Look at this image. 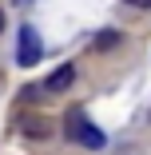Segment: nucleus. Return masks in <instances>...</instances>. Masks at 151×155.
Wrapping results in <instances>:
<instances>
[{"label":"nucleus","mask_w":151,"mask_h":155,"mask_svg":"<svg viewBox=\"0 0 151 155\" xmlns=\"http://www.w3.org/2000/svg\"><path fill=\"white\" fill-rule=\"evenodd\" d=\"M147 119H151V111H147Z\"/></svg>","instance_id":"9d476101"},{"label":"nucleus","mask_w":151,"mask_h":155,"mask_svg":"<svg viewBox=\"0 0 151 155\" xmlns=\"http://www.w3.org/2000/svg\"><path fill=\"white\" fill-rule=\"evenodd\" d=\"M80 127H84V111H80V107H72V111L64 115V131H68V139H76V135H80Z\"/></svg>","instance_id":"39448f33"},{"label":"nucleus","mask_w":151,"mask_h":155,"mask_svg":"<svg viewBox=\"0 0 151 155\" xmlns=\"http://www.w3.org/2000/svg\"><path fill=\"white\" fill-rule=\"evenodd\" d=\"M40 32L36 28H20V44H16V64L20 68H32V64H40Z\"/></svg>","instance_id":"f257e3e1"},{"label":"nucleus","mask_w":151,"mask_h":155,"mask_svg":"<svg viewBox=\"0 0 151 155\" xmlns=\"http://www.w3.org/2000/svg\"><path fill=\"white\" fill-rule=\"evenodd\" d=\"M20 131H24L28 139H48V135H52V119H44V115H24V119H20Z\"/></svg>","instance_id":"f03ea898"},{"label":"nucleus","mask_w":151,"mask_h":155,"mask_svg":"<svg viewBox=\"0 0 151 155\" xmlns=\"http://www.w3.org/2000/svg\"><path fill=\"white\" fill-rule=\"evenodd\" d=\"M0 32H4V12H0Z\"/></svg>","instance_id":"1a4fd4ad"},{"label":"nucleus","mask_w":151,"mask_h":155,"mask_svg":"<svg viewBox=\"0 0 151 155\" xmlns=\"http://www.w3.org/2000/svg\"><path fill=\"white\" fill-rule=\"evenodd\" d=\"M119 40H123V36H119V32H111V28H107V32H100V36H96V48H100V52H107V48H115Z\"/></svg>","instance_id":"423d86ee"},{"label":"nucleus","mask_w":151,"mask_h":155,"mask_svg":"<svg viewBox=\"0 0 151 155\" xmlns=\"http://www.w3.org/2000/svg\"><path fill=\"white\" fill-rule=\"evenodd\" d=\"M76 143H87V147H96V151H100V147H103L107 139H103V131L96 127V123H87V119H84V127H80V135H76Z\"/></svg>","instance_id":"20e7f679"},{"label":"nucleus","mask_w":151,"mask_h":155,"mask_svg":"<svg viewBox=\"0 0 151 155\" xmlns=\"http://www.w3.org/2000/svg\"><path fill=\"white\" fill-rule=\"evenodd\" d=\"M127 8H151V0H127Z\"/></svg>","instance_id":"0eeeda50"},{"label":"nucleus","mask_w":151,"mask_h":155,"mask_svg":"<svg viewBox=\"0 0 151 155\" xmlns=\"http://www.w3.org/2000/svg\"><path fill=\"white\" fill-rule=\"evenodd\" d=\"M24 4H32V0H16V8H24Z\"/></svg>","instance_id":"6e6552de"},{"label":"nucleus","mask_w":151,"mask_h":155,"mask_svg":"<svg viewBox=\"0 0 151 155\" xmlns=\"http://www.w3.org/2000/svg\"><path fill=\"white\" fill-rule=\"evenodd\" d=\"M76 84V68L72 64H64V68H56L52 76H48V91H68Z\"/></svg>","instance_id":"7ed1b4c3"}]
</instances>
